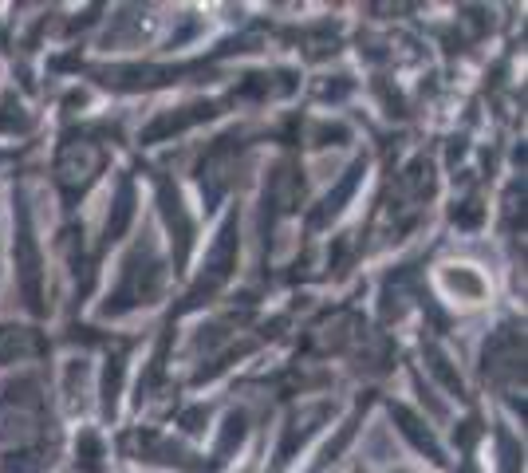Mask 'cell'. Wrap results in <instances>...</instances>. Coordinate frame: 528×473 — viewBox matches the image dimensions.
Wrapping results in <instances>:
<instances>
[{
  "label": "cell",
  "mask_w": 528,
  "mask_h": 473,
  "mask_svg": "<svg viewBox=\"0 0 528 473\" xmlns=\"http://www.w3.org/2000/svg\"><path fill=\"white\" fill-rule=\"evenodd\" d=\"M162 292V261L154 257V241L138 245L134 257L127 261L123 284L115 292V304H107V316H119L134 304H154V296Z\"/></svg>",
  "instance_id": "1"
},
{
  "label": "cell",
  "mask_w": 528,
  "mask_h": 473,
  "mask_svg": "<svg viewBox=\"0 0 528 473\" xmlns=\"http://www.w3.org/2000/svg\"><path fill=\"white\" fill-rule=\"evenodd\" d=\"M99 170H103V150L91 146V142H67L60 162H56V178H60L67 194L83 190Z\"/></svg>",
  "instance_id": "2"
},
{
  "label": "cell",
  "mask_w": 528,
  "mask_h": 473,
  "mask_svg": "<svg viewBox=\"0 0 528 473\" xmlns=\"http://www.w3.org/2000/svg\"><path fill=\"white\" fill-rule=\"evenodd\" d=\"M16 269H20V288L32 312H44V292H40V249L32 241L28 209H20V233H16Z\"/></svg>",
  "instance_id": "3"
},
{
  "label": "cell",
  "mask_w": 528,
  "mask_h": 473,
  "mask_svg": "<svg viewBox=\"0 0 528 473\" xmlns=\"http://www.w3.org/2000/svg\"><path fill=\"white\" fill-rule=\"evenodd\" d=\"M217 115V103H190V107H178V111H166V115H158L150 127H146V142H158V138H170L178 135V131H190V127H198L205 119H213Z\"/></svg>",
  "instance_id": "4"
},
{
  "label": "cell",
  "mask_w": 528,
  "mask_h": 473,
  "mask_svg": "<svg viewBox=\"0 0 528 473\" xmlns=\"http://www.w3.org/2000/svg\"><path fill=\"white\" fill-rule=\"evenodd\" d=\"M521 339L513 336L509 328L505 332H497V336L489 339V347H485V375L489 379H501V375H521Z\"/></svg>",
  "instance_id": "5"
},
{
  "label": "cell",
  "mask_w": 528,
  "mask_h": 473,
  "mask_svg": "<svg viewBox=\"0 0 528 473\" xmlns=\"http://www.w3.org/2000/svg\"><path fill=\"white\" fill-rule=\"evenodd\" d=\"M158 202H162V213H166V221H170V229H174V241H178V265H186V253H190V245H194V225H190V217H186V209H182L178 190H170L166 178L158 182Z\"/></svg>",
  "instance_id": "6"
},
{
  "label": "cell",
  "mask_w": 528,
  "mask_h": 473,
  "mask_svg": "<svg viewBox=\"0 0 528 473\" xmlns=\"http://www.w3.org/2000/svg\"><path fill=\"white\" fill-rule=\"evenodd\" d=\"M328 414H331V406H328V403L308 406L304 414H296V418L288 422V434H284V442H280V458H276V462L284 466V462L292 458V450H296L300 442H308V438H312V430H316V426H320V422H324Z\"/></svg>",
  "instance_id": "7"
},
{
  "label": "cell",
  "mask_w": 528,
  "mask_h": 473,
  "mask_svg": "<svg viewBox=\"0 0 528 473\" xmlns=\"http://www.w3.org/2000/svg\"><path fill=\"white\" fill-rule=\"evenodd\" d=\"M363 174H367V162L359 158V162H355V166H351V170L343 174V182H339L335 190H328V198H324V202H320V209L312 213V225H328L331 217H335V213L343 209V202H347V198L355 194V186L363 182Z\"/></svg>",
  "instance_id": "8"
},
{
  "label": "cell",
  "mask_w": 528,
  "mask_h": 473,
  "mask_svg": "<svg viewBox=\"0 0 528 473\" xmlns=\"http://www.w3.org/2000/svg\"><path fill=\"white\" fill-rule=\"evenodd\" d=\"M391 414H395L398 430H402V434H406V438H410V442H414V446H418L430 462H442V446L434 442V434L426 430V422H422V418H414L406 406H391Z\"/></svg>",
  "instance_id": "9"
},
{
  "label": "cell",
  "mask_w": 528,
  "mask_h": 473,
  "mask_svg": "<svg viewBox=\"0 0 528 473\" xmlns=\"http://www.w3.org/2000/svg\"><path fill=\"white\" fill-rule=\"evenodd\" d=\"M134 217V186L131 178H123L119 182V198H115V205H111V217H107V241H119L123 233H127V225H131Z\"/></svg>",
  "instance_id": "10"
},
{
  "label": "cell",
  "mask_w": 528,
  "mask_h": 473,
  "mask_svg": "<svg viewBox=\"0 0 528 473\" xmlns=\"http://www.w3.org/2000/svg\"><path fill=\"white\" fill-rule=\"evenodd\" d=\"M40 343L28 328H0V363H12V359H24L32 355Z\"/></svg>",
  "instance_id": "11"
},
{
  "label": "cell",
  "mask_w": 528,
  "mask_h": 473,
  "mask_svg": "<svg viewBox=\"0 0 528 473\" xmlns=\"http://www.w3.org/2000/svg\"><path fill=\"white\" fill-rule=\"evenodd\" d=\"M75 470L103 473V442H99V434H91V430L79 434V442H75Z\"/></svg>",
  "instance_id": "12"
},
{
  "label": "cell",
  "mask_w": 528,
  "mask_h": 473,
  "mask_svg": "<svg viewBox=\"0 0 528 473\" xmlns=\"http://www.w3.org/2000/svg\"><path fill=\"white\" fill-rule=\"evenodd\" d=\"M241 438H245V414H229V418H225V430H221V438H217V450H213V466L229 462V454L241 446Z\"/></svg>",
  "instance_id": "13"
},
{
  "label": "cell",
  "mask_w": 528,
  "mask_h": 473,
  "mask_svg": "<svg viewBox=\"0 0 528 473\" xmlns=\"http://www.w3.org/2000/svg\"><path fill=\"white\" fill-rule=\"evenodd\" d=\"M426 367L446 383V391H454V395H465L462 387V375L450 367V359H446V351L442 347H434V343H426Z\"/></svg>",
  "instance_id": "14"
},
{
  "label": "cell",
  "mask_w": 528,
  "mask_h": 473,
  "mask_svg": "<svg viewBox=\"0 0 528 473\" xmlns=\"http://www.w3.org/2000/svg\"><path fill=\"white\" fill-rule=\"evenodd\" d=\"M4 473H44V458L32 454V450L8 454V458H4Z\"/></svg>",
  "instance_id": "15"
},
{
  "label": "cell",
  "mask_w": 528,
  "mask_h": 473,
  "mask_svg": "<svg viewBox=\"0 0 528 473\" xmlns=\"http://www.w3.org/2000/svg\"><path fill=\"white\" fill-rule=\"evenodd\" d=\"M446 280H450V288H458V292H465V296H473V300H477V296L485 292V288H481V280H477V276H473V272H469V269L450 272Z\"/></svg>",
  "instance_id": "16"
},
{
  "label": "cell",
  "mask_w": 528,
  "mask_h": 473,
  "mask_svg": "<svg viewBox=\"0 0 528 473\" xmlns=\"http://www.w3.org/2000/svg\"><path fill=\"white\" fill-rule=\"evenodd\" d=\"M481 213H485L481 202H477V198H469V202H462L458 209H454V221H458L462 229H473V225H481Z\"/></svg>",
  "instance_id": "17"
},
{
  "label": "cell",
  "mask_w": 528,
  "mask_h": 473,
  "mask_svg": "<svg viewBox=\"0 0 528 473\" xmlns=\"http://www.w3.org/2000/svg\"><path fill=\"white\" fill-rule=\"evenodd\" d=\"M12 127H24V115H20V103L12 107V99H4V115H0V131H12Z\"/></svg>",
  "instance_id": "18"
},
{
  "label": "cell",
  "mask_w": 528,
  "mask_h": 473,
  "mask_svg": "<svg viewBox=\"0 0 528 473\" xmlns=\"http://www.w3.org/2000/svg\"><path fill=\"white\" fill-rule=\"evenodd\" d=\"M205 418H209V410H205V406H194V410L182 414V426H186V430H201Z\"/></svg>",
  "instance_id": "19"
},
{
  "label": "cell",
  "mask_w": 528,
  "mask_h": 473,
  "mask_svg": "<svg viewBox=\"0 0 528 473\" xmlns=\"http://www.w3.org/2000/svg\"><path fill=\"white\" fill-rule=\"evenodd\" d=\"M331 138H347V131H343V127H320V131H316V142H320V146H328Z\"/></svg>",
  "instance_id": "20"
},
{
  "label": "cell",
  "mask_w": 528,
  "mask_h": 473,
  "mask_svg": "<svg viewBox=\"0 0 528 473\" xmlns=\"http://www.w3.org/2000/svg\"><path fill=\"white\" fill-rule=\"evenodd\" d=\"M465 473H473V466H465Z\"/></svg>",
  "instance_id": "21"
}]
</instances>
